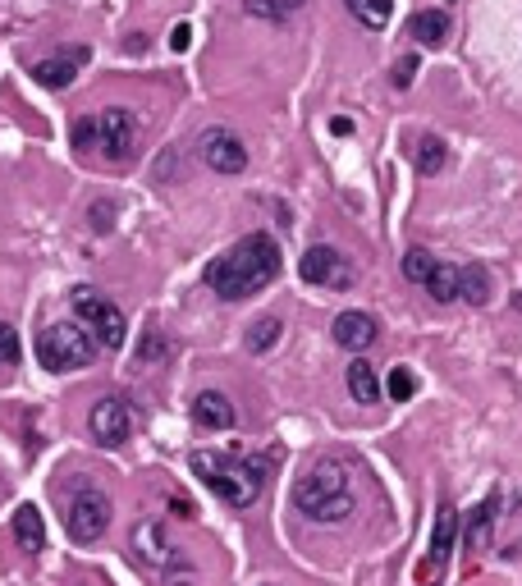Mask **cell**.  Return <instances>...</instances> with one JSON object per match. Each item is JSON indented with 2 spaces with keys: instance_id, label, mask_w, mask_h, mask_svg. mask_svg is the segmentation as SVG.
I'll use <instances>...</instances> for the list:
<instances>
[{
  "instance_id": "obj_1",
  "label": "cell",
  "mask_w": 522,
  "mask_h": 586,
  "mask_svg": "<svg viewBox=\"0 0 522 586\" xmlns=\"http://www.w3.org/2000/svg\"><path fill=\"white\" fill-rule=\"evenodd\" d=\"M280 266H284V257L271 234H248V239H239L234 248H225L211 261L207 284L225 303H239V298H252L257 289H266L280 275Z\"/></svg>"
},
{
  "instance_id": "obj_2",
  "label": "cell",
  "mask_w": 522,
  "mask_h": 586,
  "mask_svg": "<svg viewBox=\"0 0 522 586\" xmlns=\"http://www.w3.org/2000/svg\"><path fill=\"white\" fill-rule=\"evenodd\" d=\"M294 509L312 522H344L348 513L358 509L353 467H348L344 458H321V463H312L294 486Z\"/></svg>"
},
{
  "instance_id": "obj_3",
  "label": "cell",
  "mask_w": 522,
  "mask_h": 586,
  "mask_svg": "<svg viewBox=\"0 0 522 586\" xmlns=\"http://www.w3.org/2000/svg\"><path fill=\"white\" fill-rule=\"evenodd\" d=\"M193 477L202 481L220 504H229V509H248V504L261 500V490H266V463L239 458V454H211V449H197Z\"/></svg>"
},
{
  "instance_id": "obj_4",
  "label": "cell",
  "mask_w": 522,
  "mask_h": 586,
  "mask_svg": "<svg viewBox=\"0 0 522 586\" xmlns=\"http://www.w3.org/2000/svg\"><path fill=\"white\" fill-rule=\"evenodd\" d=\"M69 138H74L78 152H101L106 161L124 165L138 152V115L124 106H110V110H101V115L74 120V133H69Z\"/></svg>"
},
{
  "instance_id": "obj_5",
  "label": "cell",
  "mask_w": 522,
  "mask_h": 586,
  "mask_svg": "<svg viewBox=\"0 0 522 586\" xmlns=\"http://www.w3.org/2000/svg\"><path fill=\"white\" fill-rule=\"evenodd\" d=\"M69 303H74L78 326L92 335V344H97V348H120L124 344V335H129V321H124V312L110 303L101 289H92V284H78V289L69 293Z\"/></svg>"
},
{
  "instance_id": "obj_6",
  "label": "cell",
  "mask_w": 522,
  "mask_h": 586,
  "mask_svg": "<svg viewBox=\"0 0 522 586\" xmlns=\"http://www.w3.org/2000/svg\"><path fill=\"white\" fill-rule=\"evenodd\" d=\"M92 358H97V344H92V335L78 321H55V326H46L37 335V362L46 371H55V376L87 367Z\"/></svg>"
},
{
  "instance_id": "obj_7",
  "label": "cell",
  "mask_w": 522,
  "mask_h": 586,
  "mask_svg": "<svg viewBox=\"0 0 522 586\" xmlns=\"http://www.w3.org/2000/svg\"><path fill=\"white\" fill-rule=\"evenodd\" d=\"M106 527H110V500L101 495L97 486H83L74 500H69V513H65L69 541L92 545V541H101V536H106Z\"/></svg>"
},
{
  "instance_id": "obj_8",
  "label": "cell",
  "mask_w": 522,
  "mask_h": 586,
  "mask_svg": "<svg viewBox=\"0 0 522 586\" xmlns=\"http://www.w3.org/2000/svg\"><path fill=\"white\" fill-rule=\"evenodd\" d=\"M298 275H303L307 284H321V289H348V284L358 280V275H353V261L339 248H326V243H316V248L303 252Z\"/></svg>"
},
{
  "instance_id": "obj_9",
  "label": "cell",
  "mask_w": 522,
  "mask_h": 586,
  "mask_svg": "<svg viewBox=\"0 0 522 586\" xmlns=\"http://www.w3.org/2000/svg\"><path fill=\"white\" fill-rule=\"evenodd\" d=\"M197 156H202L216 174H243L248 170V147H243V138L234 129H225V124H216V129H207L202 138H197Z\"/></svg>"
},
{
  "instance_id": "obj_10",
  "label": "cell",
  "mask_w": 522,
  "mask_h": 586,
  "mask_svg": "<svg viewBox=\"0 0 522 586\" xmlns=\"http://www.w3.org/2000/svg\"><path fill=\"white\" fill-rule=\"evenodd\" d=\"M87 431H92V440L106 449H120L124 440H129L133 431V413H129V403L124 399H97L92 403V413H87Z\"/></svg>"
},
{
  "instance_id": "obj_11",
  "label": "cell",
  "mask_w": 522,
  "mask_h": 586,
  "mask_svg": "<svg viewBox=\"0 0 522 586\" xmlns=\"http://www.w3.org/2000/svg\"><path fill=\"white\" fill-rule=\"evenodd\" d=\"M454 522H458V513H454V504L449 500H440V509H435V527H431V554L422 559V568H417V577H440L445 573V564H449V550H454Z\"/></svg>"
},
{
  "instance_id": "obj_12",
  "label": "cell",
  "mask_w": 522,
  "mask_h": 586,
  "mask_svg": "<svg viewBox=\"0 0 522 586\" xmlns=\"http://www.w3.org/2000/svg\"><path fill=\"white\" fill-rule=\"evenodd\" d=\"M83 65H87V46H74V51H60V55H46V60H37L33 78L42 87H51V92H60V87L74 83Z\"/></svg>"
},
{
  "instance_id": "obj_13",
  "label": "cell",
  "mask_w": 522,
  "mask_h": 586,
  "mask_svg": "<svg viewBox=\"0 0 522 586\" xmlns=\"http://www.w3.org/2000/svg\"><path fill=\"white\" fill-rule=\"evenodd\" d=\"M381 339V326L371 312H339L335 316V344L348 348V353H367L371 344Z\"/></svg>"
},
{
  "instance_id": "obj_14",
  "label": "cell",
  "mask_w": 522,
  "mask_h": 586,
  "mask_svg": "<svg viewBox=\"0 0 522 586\" xmlns=\"http://www.w3.org/2000/svg\"><path fill=\"white\" fill-rule=\"evenodd\" d=\"M129 545H133V554H138L147 568H170L174 559H179V554H174V545L165 541V527H161V522H138Z\"/></svg>"
},
{
  "instance_id": "obj_15",
  "label": "cell",
  "mask_w": 522,
  "mask_h": 586,
  "mask_svg": "<svg viewBox=\"0 0 522 586\" xmlns=\"http://www.w3.org/2000/svg\"><path fill=\"white\" fill-rule=\"evenodd\" d=\"M234 403L225 399V394L220 390H202L193 399V422L202 426V431H229V426H234Z\"/></svg>"
},
{
  "instance_id": "obj_16",
  "label": "cell",
  "mask_w": 522,
  "mask_h": 586,
  "mask_svg": "<svg viewBox=\"0 0 522 586\" xmlns=\"http://www.w3.org/2000/svg\"><path fill=\"white\" fill-rule=\"evenodd\" d=\"M14 541L33 554L46 545V522H42V513H37V504H19V509H14Z\"/></svg>"
},
{
  "instance_id": "obj_17",
  "label": "cell",
  "mask_w": 522,
  "mask_h": 586,
  "mask_svg": "<svg viewBox=\"0 0 522 586\" xmlns=\"http://www.w3.org/2000/svg\"><path fill=\"white\" fill-rule=\"evenodd\" d=\"M413 37L422 46H431V51H440L445 46V37H449V14L445 10H422V14H413Z\"/></svg>"
},
{
  "instance_id": "obj_18",
  "label": "cell",
  "mask_w": 522,
  "mask_h": 586,
  "mask_svg": "<svg viewBox=\"0 0 522 586\" xmlns=\"http://www.w3.org/2000/svg\"><path fill=\"white\" fill-rule=\"evenodd\" d=\"M344 5L362 28H371V33H385L394 19V0H344Z\"/></svg>"
},
{
  "instance_id": "obj_19",
  "label": "cell",
  "mask_w": 522,
  "mask_h": 586,
  "mask_svg": "<svg viewBox=\"0 0 522 586\" xmlns=\"http://www.w3.org/2000/svg\"><path fill=\"white\" fill-rule=\"evenodd\" d=\"M348 394H353L358 403L381 399V380H376V367H371V362H362V358L348 362Z\"/></svg>"
},
{
  "instance_id": "obj_20",
  "label": "cell",
  "mask_w": 522,
  "mask_h": 586,
  "mask_svg": "<svg viewBox=\"0 0 522 586\" xmlns=\"http://www.w3.org/2000/svg\"><path fill=\"white\" fill-rule=\"evenodd\" d=\"M422 289L431 293L435 303H458V266H445V261H435L431 280H426Z\"/></svg>"
},
{
  "instance_id": "obj_21",
  "label": "cell",
  "mask_w": 522,
  "mask_h": 586,
  "mask_svg": "<svg viewBox=\"0 0 522 586\" xmlns=\"http://www.w3.org/2000/svg\"><path fill=\"white\" fill-rule=\"evenodd\" d=\"M413 165H417V174H440L445 170V142L440 138H417L413 142Z\"/></svg>"
},
{
  "instance_id": "obj_22",
  "label": "cell",
  "mask_w": 522,
  "mask_h": 586,
  "mask_svg": "<svg viewBox=\"0 0 522 586\" xmlns=\"http://www.w3.org/2000/svg\"><path fill=\"white\" fill-rule=\"evenodd\" d=\"M280 335H284V321H280V316H261V321H252L248 353H271V348L280 344Z\"/></svg>"
},
{
  "instance_id": "obj_23",
  "label": "cell",
  "mask_w": 522,
  "mask_h": 586,
  "mask_svg": "<svg viewBox=\"0 0 522 586\" xmlns=\"http://www.w3.org/2000/svg\"><path fill=\"white\" fill-rule=\"evenodd\" d=\"M458 298H468V303H486L490 298V275L481 266H458Z\"/></svg>"
},
{
  "instance_id": "obj_24",
  "label": "cell",
  "mask_w": 522,
  "mask_h": 586,
  "mask_svg": "<svg viewBox=\"0 0 522 586\" xmlns=\"http://www.w3.org/2000/svg\"><path fill=\"white\" fill-rule=\"evenodd\" d=\"M490 522H495V495H490L486 504H477V509H472V522H468V532H463V545H468V550H477V545L486 541Z\"/></svg>"
},
{
  "instance_id": "obj_25",
  "label": "cell",
  "mask_w": 522,
  "mask_h": 586,
  "mask_svg": "<svg viewBox=\"0 0 522 586\" xmlns=\"http://www.w3.org/2000/svg\"><path fill=\"white\" fill-rule=\"evenodd\" d=\"M431 271H435V257L426 248H408V257H403V275L413 284H426L431 280Z\"/></svg>"
},
{
  "instance_id": "obj_26",
  "label": "cell",
  "mask_w": 522,
  "mask_h": 586,
  "mask_svg": "<svg viewBox=\"0 0 522 586\" xmlns=\"http://www.w3.org/2000/svg\"><path fill=\"white\" fill-rule=\"evenodd\" d=\"M385 390H390L394 403H408L417 394V376L408 367H390V376H385Z\"/></svg>"
},
{
  "instance_id": "obj_27",
  "label": "cell",
  "mask_w": 522,
  "mask_h": 586,
  "mask_svg": "<svg viewBox=\"0 0 522 586\" xmlns=\"http://www.w3.org/2000/svg\"><path fill=\"white\" fill-rule=\"evenodd\" d=\"M19 335H14V326H5V321H0V367H14V362H19Z\"/></svg>"
},
{
  "instance_id": "obj_28",
  "label": "cell",
  "mask_w": 522,
  "mask_h": 586,
  "mask_svg": "<svg viewBox=\"0 0 522 586\" xmlns=\"http://www.w3.org/2000/svg\"><path fill=\"white\" fill-rule=\"evenodd\" d=\"M243 10H248L252 19H271V23H280V19H284L275 0H243Z\"/></svg>"
},
{
  "instance_id": "obj_29",
  "label": "cell",
  "mask_w": 522,
  "mask_h": 586,
  "mask_svg": "<svg viewBox=\"0 0 522 586\" xmlns=\"http://www.w3.org/2000/svg\"><path fill=\"white\" fill-rule=\"evenodd\" d=\"M188 46H193V23H174L170 51H188Z\"/></svg>"
},
{
  "instance_id": "obj_30",
  "label": "cell",
  "mask_w": 522,
  "mask_h": 586,
  "mask_svg": "<svg viewBox=\"0 0 522 586\" xmlns=\"http://www.w3.org/2000/svg\"><path fill=\"white\" fill-rule=\"evenodd\" d=\"M413 74H417V60H413V55H403L399 74H394V87H413Z\"/></svg>"
},
{
  "instance_id": "obj_31",
  "label": "cell",
  "mask_w": 522,
  "mask_h": 586,
  "mask_svg": "<svg viewBox=\"0 0 522 586\" xmlns=\"http://www.w3.org/2000/svg\"><path fill=\"white\" fill-rule=\"evenodd\" d=\"M161 353H165V344H161L156 335H147V339H142V348H138V358H142V362H156Z\"/></svg>"
},
{
  "instance_id": "obj_32",
  "label": "cell",
  "mask_w": 522,
  "mask_h": 586,
  "mask_svg": "<svg viewBox=\"0 0 522 586\" xmlns=\"http://www.w3.org/2000/svg\"><path fill=\"white\" fill-rule=\"evenodd\" d=\"M275 5H280V14H294V10H303L307 0H275Z\"/></svg>"
},
{
  "instance_id": "obj_33",
  "label": "cell",
  "mask_w": 522,
  "mask_h": 586,
  "mask_svg": "<svg viewBox=\"0 0 522 586\" xmlns=\"http://www.w3.org/2000/svg\"><path fill=\"white\" fill-rule=\"evenodd\" d=\"M330 133H339V138H344V133H353V124H348L344 115H339V120H330Z\"/></svg>"
},
{
  "instance_id": "obj_34",
  "label": "cell",
  "mask_w": 522,
  "mask_h": 586,
  "mask_svg": "<svg viewBox=\"0 0 522 586\" xmlns=\"http://www.w3.org/2000/svg\"><path fill=\"white\" fill-rule=\"evenodd\" d=\"M170 509H174V513H179V518H193V504H188V500H174V504H170Z\"/></svg>"
}]
</instances>
